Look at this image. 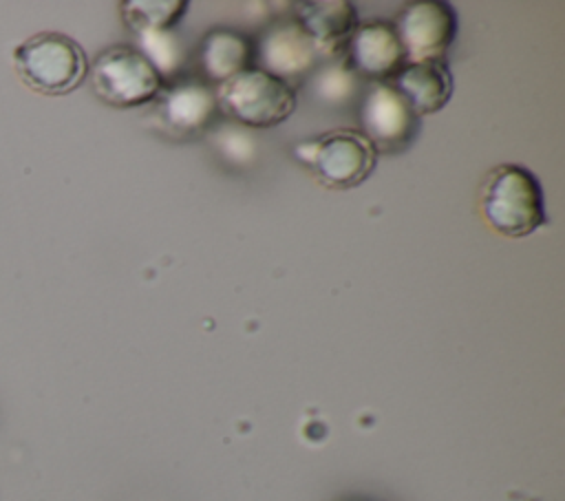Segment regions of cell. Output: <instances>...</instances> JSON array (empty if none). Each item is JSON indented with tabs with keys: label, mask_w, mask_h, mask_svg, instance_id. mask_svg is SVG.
Returning a JSON list of instances; mask_svg holds the SVG:
<instances>
[{
	"label": "cell",
	"mask_w": 565,
	"mask_h": 501,
	"mask_svg": "<svg viewBox=\"0 0 565 501\" xmlns=\"http://www.w3.org/2000/svg\"><path fill=\"white\" fill-rule=\"evenodd\" d=\"M483 221L508 238H525L547 223L545 196L536 174L519 163L488 170L479 190Z\"/></svg>",
	"instance_id": "6da1fadb"
},
{
	"label": "cell",
	"mask_w": 565,
	"mask_h": 501,
	"mask_svg": "<svg viewBox=\"0 0 565 501\" xmlns=\"http://www.w3.org/2000/svg\"><path fill=\"white\" fill-rule=\"evenodd\" d=\"M13 68L24 86L40 95H66L88 75V57L77 40L60 31H40L13 49Z\"/></svg>",
	"instance_id": "7a4b0ae2"
},
{
	"label": "cell",
	"mask_w": 565,
	"mask_h": 501,
	"mask_svg": "<svg viewBox=\"0 0 565 501\" xmlns=\"http://www.w3.org/2000/svg\"><path fill=\"white\" fill-rule=\"evenodd\" d=\"M375 146L355 128H333L294 146V159L331 190H351L364 183L377 166Z\"/></svg>",
	"instance_id": "3957f363"
},
{
	"label": "cell",
	"mask_w": 565,
	"mask_h": 501,
	"mask_svg": "<svg viewBox=\"0 0 565 501\" xmlns=\"http://www.w3.org/2000/svg\"><path fill=\"white\" fill-rule=\"evenodd\" d=\"M214 99L225 117L247 128H274L287 121L298 102L291 84L258 66L216 84Z\"/></svg>",
	"instance_id": "277c9868"
},
{
	"label": "cell",
	"mask_w": 565,
	"mask_h": 501,
	"mask_svg": "<svg viewBox=\"0 0 565 501\" xmlns=\"http://www.w3.org/2000/svg\"><path fill=\"white\" fill-rule=\"evenodd\" d=\"M88 82L99 102L113 108H137L161 93L166 79L148 57L128 44H113L88 62Z\"/></svg>",
	"instance_id": "5b68a950"
},
{
	"label": "cell",
	"mask_w": 565,
	"mask_h": 501,
	"mask_svg": "<svg viewBox=\"0 0 565 501\" xmlns=\"http://www.w3.org/2000/svg\"><path fill=\"white\" fill-rule=\"evenodd\" d=\"M391 24L406 64L444 60L459 31L457 11L444 0L406 2Z\"/></svg>",
	"instance_id": "8992f818"
},
{
	"label": "cell",
	"mask_w": 565,
	"mask_h": 501,
	"mask_svg": "<svg viewBox=\"0 0 565 501\" xmlns=\"http://www.w3.org/2000/svg\"><path fill=\"white\" fill-rule=\"evenodd\" d=\"M358 119L360 132L377 152L404 150L419 128V117L386 82H373L366 86L360 99Z\"/></svg>",
	"instance_id": "52a82bcc"
},
{
	"label": "cell",
	"mask_w": 565,
	"mask_h": 501,
	"mask_svg": "<svg viewBox=\"0 0 565 501\" xmlns=\"http://www.w3.org/2000/svg\"><path fill=\"white\" fill-rule=\"evenodd\" d=\"M212 86L201 77H177L166 82L154 99L152 117L170 137L199 135L216 113Z\"/></svg>",
	"instance_id": "ba28073f"
},
{
	"label": "cell",
	"mask_w": 565,
	"mask_h": 501,
	"mask_svg": "<svg viewBox=\"0 0 565 501\" xmlns=\"http://www.w3.org/2000/svg\"><path fill=\"white\" fill-rule=\"evenodd\" d=\"M342 55L347 71L371 84L388 82L406 64L395 29L384 20L358 24Z\"/></svg>",
	"instance_id": "9c48e42d"
},
{
	"label": "cell",
	"mask_w": 565,
	"mask_h": 501,
	"mask_svg": "<svg viewBox=\"0 0 565 501\" xmlns=\"http://www.w3.org/2000/svg\"><path fill=\"white\" fill-rule=\"evenodd\" d=\"M294 22L313 42L318 55H342L358 22V7L349 0H302L294 4Z\"/></svg>",
	"instance_id": "30bf717a"
},
{
	"label": "cell",
	"mask_w": 565,
	"mask_h": 501,
	"mask_svg": "<svg viewBox=\"0 0 565 501\" xmlns=\"http://www.w3.org/2000/svg\"><path fill=\"white\" fill-rule=\"evenodd\" d=\"M256 57L260 60L258 68L291 84L305 77L320 55L296 22H280L265 31L256 46Z\"/></svg>",
	"instance_id": "8fae6325"
},
{
	"label": "cell",
	"mask_w": 565,
	"mask_h": 501,
	"mask_svg": "<svg viewBox=\"0 0 565 501\" xmlns=\"http://www.w3.org/2000/svg\"><path fill=\"white\" fill-rule=\"evenodd\" d=\"M386 84L404 97L419 119L439 113L455 90L452 73L444 60L404 64Z\"/></svg>",
	"instance_id": "7c38bea8"
},
{
	"label": "cell",
	"mask_w": 565,
	"mask_h": 501,
	"mask_svg": "<svg viewBox=\"0 0 565 501\" xmlns=\"http://www.w3.org/2000/svg\"><path fill=\"white\" fill-rule=\"evenodd\" d=\"M256 60V46L249 35L236 29L216 26L205 33L199 49L201 71L210 82L221 84L247 68Z\"/></svg>",
	"instance_id": "4fadbf2b"
},
{
	"label": "cell",
	"mask_w": 565,
	"mask_h": 501,
	"mask_svg": "<svg viewBox=\"0 0 565 501\" xmlns=\"http://www.w3.org/2000/svg\"><path fill=\"white\" fill-rule=\"evenodd\" d=\"M188 0H124L119 2L124 24L137 33L174 31L188 11Z\"/></svg>",
	"instance_id": "5bb4252c"
},
{
	"label": "cell",
	"mask_w": 565,
	"mask_h": 501,
	"mask_svg": "<svg viewBox=\"0 0 565 501\" xmlns=\"http://www.w3.org/2000/svg\"><path fill=\"white\" fill-rule=\"evenodd\" d=\"M139 38V51L148 57V62L159 71L166 79L181 62V44L174 38V31H159V33H143Z\"/></svg>",
	"instance_id": "9a60e30c"
},
{
	"label": "cell",
	"mask_w": 565,
	"mask_h": 501,
	"mask_svg": "<svg viewBox=\"0 0 565 501\" xmlns=\"http://www.w3.org/2000/svg\"><path fill=\"white\" fill-rule=\"evenodd\" d=\"M349 501H380V499H349Z\"/></svg>",
	"instance_id": "2e32d148"
}]
</instances>
